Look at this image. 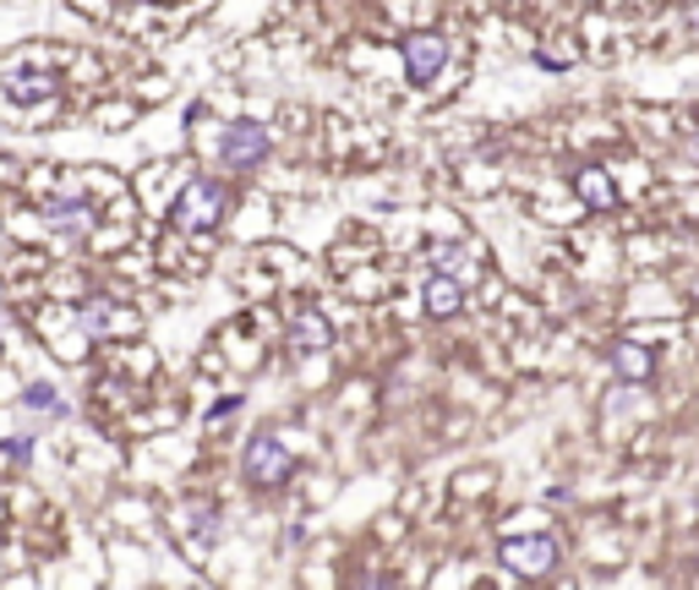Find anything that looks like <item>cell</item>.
<instances>
[{"label": "cell", "instance_id": "cell-18", "mask_svg": "<svg viewBox=\"0 0 699 590\" xmlns=\"http://www.w3.org/2000/svg\"><path fill=\"white\" fill-rule=\"evenodd\" d=\"M689 153H695V159H699V143H695V148H689Z\"/></svg>", "mask_w": 699, "mask_h": 590}, {"label": "cell", "instance_id": "cell-8", "mask_svg": "<svg viewBox=\"0 0 699 590\" xmlns=\"http://www.w3.org/2000/svg\"><path fill=\"white\" fill-rule=\"evenodd\" d=\"M55 72H0V94L11 99V105H44V99H55Z\"/></svg>", "mask_w": 699, "mask_h": 590}, {"label": "cell", "instance_id": "cell-12", "mask_svg": "<svg viewBox=\"0 0 699 590\" xmlns=\"http://www.w3.org/2000/svg\"><path fill=\"white\" fill-rule=\"evenodd\" d=\"M574 192L596 208V214H607V208H618V186H612V175L601 170V164H585L579 175H574Z\"/></svg>", "mask_w": 699, "mask_h": 590}, {"label": "cell", "instance_id": "cell-6", "mask_svg": "<svg viewBox=\"0 0 699 590\" xmlns=\"http://www.w3.org/2000/svg\"><path fill=\"white\" fill-rule=\"evenodd\" d=\"M39 214H44V230L61 236V241H83V236L94 230V208H88V197H50Z\"/></svg>", "mask_w": 699, "mask_h": 590}, {"label": "cell", "instance_id": "cell-15", "mask_svg": "<svg viewBox=\"0 0 699 590\" xmlns=\"http://www.w3.org/2000/svg\"><path fill=\"white\" fill-rule=\"evenodd\" d=\"M432 258H437V269L448 274V269H459V263H465V247H454V241H448V247H437Z\"/></svg>", "mask_w": 699, "mask_h": 590}, {"label": "cell", "instance_id": "cell-2", "mask_svg": "<svg viewBox=\"0 0 699 590\" xmlns=\"http://www.w3.org/2000/svg\"><path fill=\"white\" fill-rule=\"evenodd\" d=\"M241 476H247L252 487L274 492V487H284V481L295 476V454L280 442V433H252L247 448H241Z\"/></svg>", "mask_w": 699, "mask_h": 590}, {"label": "cell", "instance_id": "cell-5", "mask_svg": "<svg viewBox=\"0 0 699 590\" xmlns=\"http://www.w3.org/2000/svg\"><path fill=\"white\" fill-rule=\"evenodd\" d=\"M400 55H405V77H411L416 88H432L437 72L448 66V39L426 28V33H411V39L400 44Z\"/></svg>", "mask_w": 699, "mask_h": 590}, {"label": "cell", "instance_id": "cell-7", "mask_svg": "<svg viewBox=\"0 0 699 590\" xmlns=\"http://www.w3.org/2000/svg\"><path fill=\"white\" fill-rule=\"evenodd\" d=\"M77 323L88 334H138V312H127L116 295H88L77 306Z\"/></svg>", "mask_w": 699, "mask_h": 590}, {"label": "cell", "instance_id": "cell-10", "mask_svg": "<svg viewBox=\"0 0 699 590\" xmlns=\"http://www.w3.org/2000/svg\"><path fill=\"white\" fill-rule=\"evenodd\" d=\"M421 306H426V317L448 323V317H459V312H465V285H459L454 274H432V280H426V291H421Z\"/></svg>", "mask_w": 699, "mask_h": 590}, {"label": "cell", "instance_id": "cell-13", "mask_svg": "<svg viewBox=\"0 0 699 590\" xmlns=\"http://www.w3.org/2000/svg\"><path fill=\"white\" fill-rule=\"evenodd\" d=\"M17 405H22V411H33V416H39V411H44V416H66V400H61L50 383H33V389H22V400H17Z\"/></svg>", "mask_w": 699, "mask_h": 590}, {"label": "cell", "instance_id": "cell-17", "mask_svg": "<svg viewBox=\"0 0 699 590\" xmlns=\"http://www.w3.org/2000/svg\"><path fill=\"white\" fill-rule=\"evenodd\" d=\"M236 411H241V394H225V400L208 411V422H225V416H236Z\"/></svg>", "mask_w": 699, "mask_h": 590}, {"label": "cell", "instance_id": "cell-11", "mask_svg": "<svg viewBox=\"0 0 699 590\" xmlns=\"http://www.w3.org/2000/svg\"><path fill=\"white\" fill-rule=\"evenodd\" d=\"M612 372L623 383H651L656 378V350L651 345H634V339H618L612 345Z\"/></svg>", "mask_w": 699, "mask_h": 590}, {"label": "cell", "instance_id": "cell-1", "mask_svg": "<svg viewBox=\"0 0 699 590\" xmlns=\"http://www.w3.org/2000/svg\"><path fill=\"white\" fill-rule=\"evenodd\" d=\"M175 230H186V236H208V230H219L225 225V214H230V186L225 181H214V175H192L181 192H175Z\"/></svg>", "mask_w": 699, "mask_h": 590}, {"label": "cell", "instance_id": "cell-19", "mask_svg": "<svg viewBox=\"0 0 699 590\" xmlns=\"http://www.w3.org/2000/svg\"><path fill=\"white\" fill-rule=\"evenodd\" d=\"M142 6H159V0H142Z\"/></svg>", "mask_w": 699, "mask_h": 590}, {"label": "cell", "instance_id": "cell-16", "mask_svg": "<svg viewBox=\"0 0 699 590\" xmlns=\"http://www.w3.org/2000/svg\"><path fill=\"white\" fill-rule=\"evenodd\" d=\"M28 448H33V442H28V438H6V442H0V459H11V465H22V459H28Z\"/></svg>", "mask_w": 699, "mask_h": 590}, {"label": "cell", "instance_id": "cell-9", "mask_svg": "<svg viewBox=\"0 0 699 590\" xmlns=\"http://www.w3.org/2000/svg\"><path fill=\"white\" fill-rule=\"evenodd\" d=\"M290 345H295L301 356H323V350L334 345V328H328V317H323L317 306H301V312L290 317Z\"/></svg>", "mask_w": 699, "mask_h": 590}, {"label": "cell", "instance_id": "cell-14", "mask_svg": "<svg viewBox=\"0 0 699 590\" xmlns=\"http://www.w3.org/2000/svg\"><path fill=\"white\" fill-rule=\"evenodd\" d=\"M197 542H219V531H225V514L219 509H197Z\"/></svg>", "mask_w": 699, "mask_h": 590}, {"label": "cell", "instance_id": "cell-3", "mask_svg": "<svg viewBox=\"0 0 699 590\" xmlns=\"http://www.w3.org/2000/svg\"><path fill=\"white\" fill-rule=\"evenodd\" d=\"M498 558H503V569L520 575V580H547V575L563 564V547H558V536H503Z\"/></svg>", "mask_w": 699, "mask_h": 590}, {"label": "cell", "instance_id": "cell-4", "mask_svg": "<svg viewBox=\"0 0 699 590\" xmlns=\"http://www.w3.org/2000/svg\"><path fill=\"white\" fill-rule=\"evenodd\" d=\"M263 153H269V132H263L258 121H230V127L219 132V164L236 170V175L258 170Z\"/></svg>", "mask_w": 699, "mask_h": 590}]
</instances>
